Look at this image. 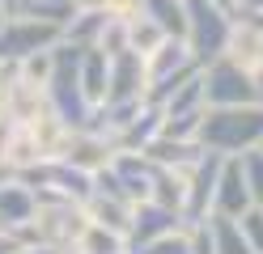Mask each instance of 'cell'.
I'll use <instances>...</instances> for the list:
<instances>
[{"label": "cell", "mask_w": 263, "mask_h": 254, "mask_svg": "<svg viewBox=\"0 0 263 254\" xmlns=\"http://www.w3.org/2000/svg\"><path fill=\"white\" fill-rule=\"evenodd\" d=\"M195 140L212 152H221V157L255 148V144H263V106L259 102H246V106H204Z\"/></svg>", "instance_id": "obj_1"}, {"label": "cell", "mask_w": 263, "mask_h": 254, "mask_svg": "<svg viewBox=\"0 0 263 254\" xmlns=\"http://www.w3.org/2000/svg\"><path fill=\"white\" fill-rule=\"evenodd\" d=\"M47 102L68 127H85L89 119V97L81 89V47L60 38L51 47V81H47Z\"/></svg>", "instance_id": "obj_2"}, {"label": "cell", "mask_w": 263, "mask_h": 254, "mask_svg": "<svg viewBox=\"0 0 263 254\" xmlns=\"http://www.w3.org/2000/svg\"><path fill=\"white\" fill-rule=\"evenodd\" d=\"M85 208L77 199H39V212L22 233V242H47V246H60V250H72V242L85 229Z\"/></svg>", "instance_id": "obj_3"}, {"label": "cell", "mask_w": 263, "mask_h": 254, "mask_svg": "<svg viewBox=\"0 0 263 254\" xmlns=\"http://www.w3.org/2000/svg\"><path fill=\"white\" fill-rule=\"evenodd\" d=\"M229 30H234V13L221 9L217 0H187V47L191 55L208 64L225 55V43H229Z\"/></svg>", "instance_id": "obj_4"}, {"label": "cell", "mask_w": 263, "mask_h": 254, "mask_svg": "<svg viewBox=\"0 0 263 254\" xmlns=\"http://www.w3.org/2000/svg\"><path fill=\"white\" fill-rule=\"evenodd\" d=\"M200 72H204V106H246V102H259L255 72L242 68L238 60L217 55Z\"/></svg>", "instance_id": "obj_5"}, {"label": "cell", "mask_w": 263, "mask_h": 254, "mask_svg": "<svg viewBox=\"0 0 263 254\" xmlns=\"http://www.w3.org/2000/svg\"><path fill=\"white\" fill-rule=\"evenodd\" d=\"M64 38V30L51 26V22H39L30 13H13L5 30H0V64H22L26 55L34 51H47Z\"/></svg>", "instance_id": "obj_6"}, {"label": "cell", "mask_w": 263, "mask_h": 254, "mask_svg": "<svg viewBox=\"0 0 263 254\" xmlns=\"http://www.w3.org/2000/svg\"><path fill=\"white\" fill-rule=\"evenodd\" d=\"M47 106V85L22 76L17 64H0V123H30Z\"/></svg>", "instance_id": "obj_7"}, {"label": "cell", "mask_w": 263, "mask_h": 254, "mask_svg": "<svg viewBox=\"0 0 263 254\" xmlns=\"http://www.w3.org/2000/svg\"><path fill=\"white\" fill-rule=\"evenodd\" d=\"M221 152L204 148V157L187 169V203H183V220H208L212 212V195H217V174H221Z\"/></svg>", "instance_id": "obj_8"}, {"label": "cell", "mask_w": 263, "mask_h": 254, "mask_svg": "<svg viewBox=\"0 0 263 254\" xmlns=\"http://www.w3.org/2000/svg\"><path fill=\"white\" fill-rule=\"evenodd\" d=\"M110 102H144L149 97V68H144L140 51H119L110 55V85H106Z\"/></svg>", "instance_id": "obj_9"}, {"label": "cell", "mask_w": 263, "mask_h": 254, "mask_svg": "<svg viewBox=\"0 0 263 254\" xmlns=\"http://www.w3.org/2000/svg\"><path fill=\"white\" fill-rule=\"evenodd\" d=\"M115 152L119 148H115L110 135L93 131V127H72L68 140H64V148H60V157L68 165H77V169H85V174H93V169H102V165L115 161Z\"/></svg>", "instance_id": "obj_10"}, {"label": "cell", "mask_w": 263, "mask_h": 254, "mask_svg": "<svg viewBox=\"0 0 263 254\" xmlns=\"http://www.w3.org/2000/svg\"><path fill=\"white\" fill-rule=\"evenodd\" d=\"M225 55L251 68V72H263V22H255V13L242 5L234 9V30H229Z\"/></svg>", "instance_id": "obj_11"}, {"label": "cell", "mask_w": 263, "mask_h": 254, "mask_svg": "<svg viewBox=\"0 0 263 254\" xmlns=\"http://www.w3.org/2000/svg\"><path fill=\"white\" fill-rule=\"evenodd\" d=\"M178 225H187L183 212H174V208H166V203H157V199H140V203H132L127 242H132V250H136V246L153 242V237H161V233H174Z\"/></svg>", "instance_id": "obj_12"}, {"label": "cell", "mask_w": 263, "mask_h": 254, "mask_svg": "<svg viewBox=\"0 0 263 254\" xmlns=\"http://www.w3.org/2000/svg\"><path fill=\"white\" fill-rule=\"evenodd\" d=\"M43 161H47V152L34 140V131L26 123H5V169H9V178H22Z\"/></svg>", "instance_id": "obj_13"}, {"label": "cell", "mask_w": 263, "mask_h": 254, "mask_svg": "<svg viewBox=\"0 0 263 254\" xmlns=\"http://www.w3.org/2000/svg\"><path fill=\"white\" fill-rule=\"evenodd\" d=\"M251 203H255V199H251V186H246V178H242L238 157H225V161H221V174H217L212 212H221V216H242Z\"/></svg>", "instance_id": "obj_14"}, {"label": "cell", "mask_w": 263, "mask_h": 254, "mask_svg": "<svg viewBox=\"0 0 263 254\" xmlns=\"http://www.w3.org/2000/svg\"><path fill=\"white\" fill-rule=\"evenodd\" d=\"M39 212L34 186L22 178H0V225L5 229H26Z\"/></svg>", "instance_id": "obj_15"}, {"label": "cell", "mask_w": 263, "mask_h": 254, "mask_svg": "<svg viewBox=\"0 0 263 254\" xmlns=\"http://www.w3.org/2000/svg\"><path fill=\"white\" fill-rule=\"evenodd\" d=\"M191 64H200L191 55V47H187V38H174V34H166L149 55H144V68H149V85L153 81H161V76H174V72H183V68H191Z\"/></svg>", "instance_id": "obj_16"}, {"label": "cell", "mask_w": 263, "mask_h": 254, "mask_svg": "<svg viewBox=\"0 0 263 254\" xmlns=\"http://www.w3.org/2000/svg\"><path fill=\"white\" fill-rule=\"evenodd\" d=\"M110 165H115V174H119V182H123V191H127L132 203L149 199V186H153V161L144 157V152H127V148H119Z\"/></svg>", "instance_id": "obj_17"}, {"label": "cell", "mask_w": 263, "mask_h": 254, "mask_svg": "<svg viewBox=\"0 0 263 254\" xmlns=\"http://www.w3.org/2000/svg\"><path fill=\"white\" fill-rule=\"evenodd\" d=\"M144 157L157 161V165H178V169H191L195 161L204 157V144L200 140H174V135H153L149 144H144Z\"/></svg>", "instance_id": "obj_18"}, {"label": "cell", "mask_w": 263, "mask_h": 254, "mask_svg": "<svg viewBox=\"0 0 263 254\" xmlns=\"http://www.w3.org/2000/svg\"><path fill=\"white\" fill-rule=\"evenodd\" d=\"M106 85H110V55L102 47H81V89H85L89 106L106 102Z\"/></svg>", "instance_id": "obj_19"}, {"label": "cell", "mask_w": 263, "mask_h": 254, "mask_svg": "<svg viewBox=\"0 0 263 254\" xmlns=\"http://www.w3.org/2000/svg\"><path fill=\"white\" fill-rule=\"evenodd\" d=\"M68 254H132V242L119 229H106V225H98V220H85V229H81V237L72 242Z\"/></svg>", "instance_id": "obj_20"}, {"label": "cell", "mask_w": 263, "mask_h": 254, "mask_svg": "<svg viewBox=\"0 0 263 254\" xmlns=\"http://www.w3.org/2000/svg\"><path fill=\"white\" fill-rule=\"evenodd\" d=\"M85 208L89 220H98V225H106V229H119L127 233L132 225V199H119V195H102V191H89V199L81 203Z\"/></svg>", "instance_id": "obj_21"}, {"label": "cell", "mask_w": 263, "mask_h": 254, "mask_svg": "<svg viewBox=\"0 0 263 254\" xmlns=\"http://www.w3.org/2000/svg\"><path fill=\"white\" fill-rule=\"evenodd\" d=\"M149 199L166 203V208H174V212H183V203H187V169H178V165H157V161H153Z\"/></svg>", "instance_id": "obj_22"}, {"label": "cell", "mask_w": 263, "mask_h": 254, "mask_svg": "<svg viewBox=\"0 0 263 254\" xmlns=\"http://www.w3.org/2000/svg\"><path fill=\"white\" fill-rule=\"evenodd\" d=\"M157 131H161V106L144 102V106H140V114L132 119V123H127L119 135H115V144H119V148H127V152H144V144H149Z\"/></svg>", "instance_id": "obj_23"}, {"label": "cell", "mask_w": 263, "mask_h": 254, "mask_svg": "<svg viewBox=\"0 0 263 254\" xmlns=\"http://www.w3.org/2000/svg\"><path fill=\"white\" fill-rule=\"evenodd\" d=\"M208 233H212V250L217 254H255L246 233L238 225V216H221V212H208Z\"/></svg>", "instance_id": "obj_24"}, {"label": "cell", "mask_w": 263, "mask_h": 254, "mask_svg": "<svg viewBox=\"0 0 263 254\" xmlns=\"http://www.w3.org/2000/svg\"><path fill=\"white\" fill-rule=\"evenodd\" d=\"M30 131H34V140L43 144V152H47V157H60V148H64V140H68V123H64V119L51 110V102H47V106L34 114V119H30V123H26Z\"/></svg>", "instance_id": "obj_25"}, {"label": "cell", "mask_w": 263, "mask_h": 254, "mask_svg": "<svg viewBox=\"0 0 263 254\" xmlns=\"http://www.w3.org/2000/svg\"><path fill=\"white\" fill-rule=\"evenodd\" d=\"M140 9L149 13L166 34H174V38L187 34V0H144Z\"/></svg>", "instance_id": "obj_26"}, {"label": "cell", "mask_w": 263, "mask_h": 254, "mask_svg": "<svg viewBox=\"0 0 263 254\" xmlns=\"http://www.w3.org/2000/svg\"><path fill=\"white\" fill-rule=\"evenodd\" d=\"M106 9H89V13H77L68 26H64V38L77 43V47H98V38H102V26H106Z\"/></svg>", "instance_id": "obj_27"}, {"label": "cell", "mask_w": 263, "mask_h": 254, "mask_svg": "<svg viewBox=\"0 0 263 254\" xmlns=\"http://www.w3.org/2000/svg\"><path fill=\"white\" fill-rule=\"evenodd\" d=\"M161 38H166V30H161V26H157L153 17L144 13V9L127 17V47H132V51H140V55H149V51H153V47H157Z\"/></svg>", "instance_id": "obj_28"}, {"label": "cell", "mask_w": 263, "mask_h": 254, "mask_svg": "<svg viewBox=\"0 0 263 254\" xmlns=\"http://www.w3.org/2000/svg\"><path fill=\"white\" fill-rule=\"evenodd\" d=\"M234 157H238V165H242L246 186H251V199H255V203H263V144L246 148V152H234Z\"/></svg>", "instance_id": "obj_29"}, {"label": "cell", "mask_w": 263, "mask_h": 254, "mask_svg": "<svg viewBox=\"0 0 263 254\" xmlns=\"http://www.w3.org/2000/svg\"><path fill=\"white\" fill-rule=\"evenodd\" d=\"M132 254H191L187 250V225H178L174 233H161V237H153V242L136 246Z\"/></svg>", "instance_id": "obj_30"}, {"label": "cell", "mask_w": 263, "mask_h": 254, "mask_svg": "<svg viewBox=\"0 0 263 254\" xmlns=\"http://www.w3.org/2000/svg\"><path fill=\"white\" fill-rule=\"evenodd\" d=\"M98 47L106 51V55H119V51H127V17H106L102 26V38H98Z\"/></svg>", "instance_id": "obj_31"}, {"label": "cell", "mask_w": 263, "mask_h": 254, "mask_svg": "<svg viewBox=\"0 0 263 254\" xmlns=\"http://www.w3.org/2000/svg\"><path fill=\"white\" fill-rule=\"evenodd\" d=\"M238 225H242V233H246V242H251V250L263 254V208H259V203H251V208L238 216Z\"/></svg>", "instance_id": "obj_32"}, {"label": "cell", "mask_w": 263, "mask_h": 254, "mask_svg": "<svg viewBox=\"0 0 263 254\" xmlns=\"http://www.w3.org/2000/svg\"><path fill=\"white\" fill-rule=\"evenodd\" d=\"M187 250L191 254H217V250H212L208 220H187Z\"/></svg>", "instance_id": "obj_33"}, {"label": "cell", "mask_w": 263, "mask_h": 254, "mask_svg": "<svg viewBox=\"0 0 263 254\" xmlns=\"http://www.w3.org/2000/svg\"><path fill=\"white\" fill-rule=\"evenodd\" d=\"M26 242H22V233L17 229H0V254H17Z\"/></svg>", "instance_id": "obj_34"}, {"label": "cell", "mask_w": 263, "mask_h": 254, "mask_svg": "<svg viewBox=\"0 0 263 254\" xmlns=\"http://www.w3.org/2000/svg\"><path fill=\"white\" fill-rule=\"evenodd\" d=\"M17 254H68V250H60V246H47V242H26Z\"/></svg>", "instance_id": "obj_35"}, {"label": "cell", "mask_w": 263, "mask_h": 254, "mask_svg": "<svg viewBox=\"0 0 263 254\" xmlns=\"http://www.w3.org/2000/svg\"><path fill=\"white\" fill-rule=\"evenodd\" d=\"M77 13H89V9H106V0H72Z\"/></svg>", "instance_id": "obj_36"}, {"label": "cell", "mask_w": 263, "mask_h": 254, "mask_svg": "<svg viewBox=\"0 0 263 254\" xmlns=\"http://www.w3.org/2000/svg\"><path fill=\"white\" fill-rule=\"evenodd\" d=\"M0 178H9V169H5V123H0Z\"/></svg>", "instance_id": "obj_37"}, {"label": "cell", "mask_w": 263, "mask_h": 254, "mask_svg": "<svg viewBox=\"0 0 263 254\" xmlns=\"http://www.w3.org/2000/svg\"><path fill=\"white\" fill-rule=\"evenodd\" d=\"M0 5H5V9H9V13H17V9H22V5H26V0H0Z\"/></svg>", "instance_id": "obj_38"}, {"label": "cell", "mask_w": 263, "mask_h": 254, "mask_svg": "<svg viewBox=\"0 0 263 254\" xmlns=\"http://www.w3.org/2000/svg\"><path fill=\"white\" fill-rule=\"evenodd\" d=\"M255 89H259V106H263V72H255Z\"/></svg>", "instance_id": "obj_39"}, {"label": "cell", "mask_w": 263, "mask_h": 254, "mask_svg": "<svg viewBox=\"0 0 263 254\" xmlns=\"http://www.w3.org/2000/svg\"><path fill=\"white\" fill-rule=\"evenodd\" d=\"M217 5H221V9H229V13H234V9L242 5V0H217Z\"/></svg>", "instance_id": "obj_40"}, {"label": "cell", "mask_w": 263, "mask_h": 254, "mask_svg": "<svg viewBox=\"0 0 263 254\" xmlns=\"http://www.w3.org/2000/svg\"><path fill=\"white\" fill-rule=\"evenodd\" d=\"M9 17H13V13H9L5 5H0V30H5V22H9Z\"/></svg>", "instance_id": "obj_41"}, {"label": "cell", "mask_w": 263, "mask_h": 254, "mask_svg": "<svg viewBox=\"0 0 263 254\" xmlns=\"http://www.w3.org/2000/svg\"><path fill=\"white\" fill-rule=\"evenodd\" d=\"M242 5H251V9H263V0H242Z\"/></svg>", "instance_id": "obj_42"}, {"label": "cell", "mask_w": 263, "mask_h": 254, "mask_svg": "<svg viewBox=\"0 0 263 254\" xmlns=\"http://www.w3.org/2000/svg\"><path fill=\"white\" fill-rule=\"evenodd\" d=\"M259 208H263V203H259Z\"/></svg>", "instance_id": "obj_43"}, {"label": "cell", "mask_w": 263, "mask_h": 254, "mask_svg": "<svg viewBox=\"0 0 263 254\" xmlns=\"http://www.w3.org/2000/svg\"><path fill=\"white\" fill-rule=\"evenodd\" d=\"M0 229H5V225H0Z\"/></svg>", "instance_id": "obj_44"}]
</instances>
